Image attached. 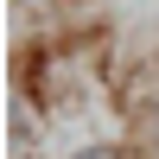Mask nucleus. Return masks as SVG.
Listing matches in <instances>:
<instances>
[{
  "instance_id": "obj_1",
  "label": "nucleus",
  "mask_w": 159,
  "mask_h": 159,
  "mask_svg": "<svg viewBox=\"0 0 159 159\" xmlns=\"http://www.w3.org/2000/svg\"><path fill=\"white\" fill-rule=\"evenodd\" d=\"M147 140H153V153H159V89H153V102H147Z\"/></svg>"
},
{
  "instance_id": "obj_2",
  "label": "nucleus",
  "mask_w": 159,
  "mask_h": 159,
  "mask_svg": "<svg viewBox=\"0 0 159 159\" xmlns=\"http://www.w3.org/2000/svg\"><path fill=\"white\" fill-rule=\"evenodd\" d=\"M70 159H115V147H76Z\"/></svg>"
}]
</instances>
